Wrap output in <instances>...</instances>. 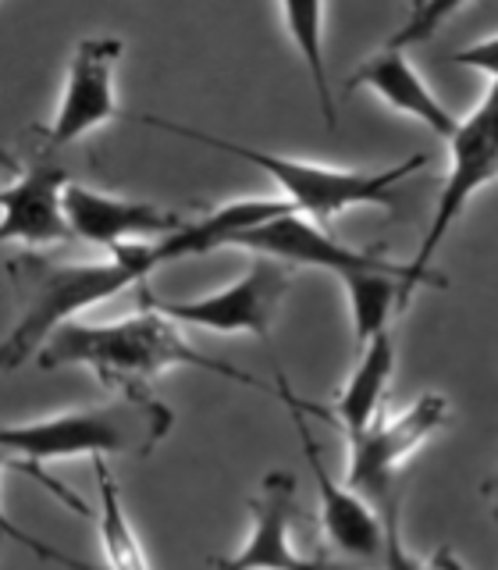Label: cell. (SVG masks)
<instances>
[{
	"label": "cell",
	"instance_id": "obj_1",
	"mask_svg": "<svg viewBox=\"0 0 498 570\" xmlns=\"http://www.w3.org/2000/svg\"><path fill=\"white\" fill-rule=\"evenodd\" d=\"M285 210H292L289 200H236L207 210L200 222H189L175 236L118 246L111 261L97 264H58L43 254L14 257L8 272L18 289V325L4 343V371L22 367L29 356L40 353L47 338L68 325L71 314L97 307L136 282H147L160 264L231 246L239 232L271 222Z\"/></svg>",
	"mask_w": 498,
	"mask_h": 570
},
{
	"label": "cell",
	"instance_id": "obj_8",
	"mask_svg": "<svg viewBox=\"0 0 498 570\" xmlns=\"http://www.w3.org/2000/svg\"><path fill=\"white\" fill-rule=\"evenodd\" d=\"M278 396L285 400L292 414V424L299 432V442H302V453H307V463L313 471V481H317V492H320V521H325V534L328 542L346 552L349 560H378L385 552V521L381 513L374 510L360 492H352L349 485H338V481L328 474L325 460H320V445L313 442L310 435V424H307V406H302L289 382H285V374L278 371Z\"/></svg>",
	"mask_w": 498,
	"mask_h": 570
},
{
	"label": "cell",
	"instance_id": "obj_21",
	"mask_svg": "<svg viewBox=\"0 0 498 570\" xmlns=\"http://www.w3.org/2000/svg\"><path fill=\"white\" fill-rule=\"evenodd\" d=\"M485 489H488V492H491V495H495V499H498V474H495V478H491V481H488V485H485Z\"/></svg>",
	"mask_w": 498,
	"mask_h": 570
},
{
	"label": "cell",
	"instance_id": "obj_14",
	"mask_svg": "<svg viewBox=\"0 0 498 570\" xmlns=\"http://www.w3.org/2000/svg\"><path fill=\"white\" fill-rule=\"evenodd\" d=\"M356 89L378 94L388 107H396V111L424 121L427 129L441 139H452L459 129L456 115L431 94V86L420 79V71L409 65L406 50H396L385 43L378 53H370V58L349 76L346 94H356Z\"/></svg>",
	"mask_w": 498,
	"mask_h": 570
},
{
	"label": "cell",
	"instance_id": "obj_18",
	"mask_svg": "<svg viewBox=\"0 0 498 570\" xmlns=\"http://www.w3.org/2000/svg\"><path fill=\"white\" fill-rule=\"evenodd\" d=\"M381 521H385V552H381L385 570H462V563L449 549H438L431 560H424L417 552L406 549L402 534H399V499L381 510Z\"/></svg>",
	"mask_w": 498,
	"mask_h": 570
},
{
	"label": "cell",
	"instance_id": "obj_19",
	"mask_svg": "<svg viewBox=\"0 0 498 570\" xmlns=\"http://www.w3.org/2000/svg\"><path fill=\"white\" fill-rule=\"evenodd\" d=\"M459 8H462L459 0H449V4H414V8H409V14H406L402 29L388 40V47L406 50V47H414V43H424L427 36H431L445 22V18L456 14Z\"/></svg>",
	"mask_w": 498,
	"mask_h": 570
},
{
	"label": "cell",
	"instance_id": "obj_20",
	"mask_svg": "<svg viewBox=\"0 0 498 570\" xmlns=\"http://www.w3.org/2000/svg\"><path fill=\"white\" fill-rule=\"evenodd\" d=\"M452 65H462V68H474V71H485L498 82V36L491 40H477L470 47H462L452 53Z\"/></svg>",
	"mask_w": 498,
	"mask_h": 570
},
{
	"label": "cell",
	"instance_id": "obj_15",
	"mask_svg": "<svg viewBox=\"0 0 498 570\" xmlns=\"http://www.w3.org/2000/svg\"><path fill=\"white\" fill-rule=\"evenodd\" d=\"M391 371H396V343H391L388 332H381L360 353V364H356L352 379L335 400V421L342 424L346 439L363 435L374 424L385 400V389L391 382Z\"/></svg>",
	"mask_w": 498,
	"mask_h": 570
},
{
	"label": "cell",
	"instance_id": "obj_7",
	"mask_svg": "<svg viewBox=\"0 0 498 570\" xmlns=\"http://www.w3.org/2000/svg\"><path fill=\"white\" fill-rule=\"evenodd\" d=\"M292 285V267L260 257L249 264V272L228 285L200 299H157L150 289H139V299L150 303L153 311H160L171 321L182 325H200L210 332H249L260 338H271V325L278 321L281 299L289 296Z\"/></svg>",
	"mask_w": 498,
	"mask_h": 570
},
{
	"label": "cell",
	"instance_id": "obj_16",
	"mask_svg": "<svg viewBox=\"0 0 498 570\" xmlns=\"http://www.w3.org/2000/svg\"><path fill=\"white\" fill-rule=\"evenodd\" d=\"M93 471L100 481V513H97V528H100V546L111 570H150L142 542L136 539V531L129 524V513L121 507V492L114 485L111 471H107V460H93Z\"/></svg>",
	"mask_w": 498,
	"mask_h": 570
},
{
	"label": "cell",
	"instance_id": "obj_4",
	"mask_svg": "<svg viewBox=\"0 0 498 570\" xmlns=\"http://www.w3.org/2000/svg\"><path fill=\"white\" fill-rule=\"evenodd\" d=\"M136 121L153 125V129H165V132H175V136H186V139H196V142H207V147H213V150H221L228 157H239V160H246V165L267 171L285 189V196H289L292 210L302 214V218L317 222L320 228H328L335 214H342L349 207L396 210V186L402 183V178H409L414 171L424 168L420 154L406 157V160H399V165H391L385 171L325 168V165H310V160H299V157H281V154L242 147V142L207 136L200 129H189V125L165 121V118H153V115H139Z\"/></svg>",
	"mask_w": 498,
	"mask_h": 570
},
{
	"label": "cell",
	"instance_id": "obj_2",
	"mask_svg": "<svg viewBox=\"0 0 498 570\" xmlns=\"http://www.w3.org/2000/svg\"><path fill=\"white\" fill-rule=\"evenodd\" d=\"M36 364L43 371L89 367L103 385L118 389L121 396L142 392V385L171 367H200L228 382L267 389L253 374L192 350L186 343V335L175 328V321L153 311L150 303H142V314L114 321V325H79V321H68V325L53 332L47 338V346L36 353Z\"/></svg>",
	"mask_w": 498,
	"mask_h": 570
},
{
	"label": "cell",
	"instance_id": "obj_9",
	"mask_svg": "<svg viewBox=\"0 0 498 570\" xmlns=\"http://www.w3.org/2000/svg\"><path fill=\"white\" fill-rule=\"evenodd\" d=\"M236 249H249L257 257H271L289 267H325L342 282L363 275V272H391L399 264H388L381 254H367V249L342 246L328 228L302 218L296 210H285L278 218L263 222L257 228H246L231 239Z\"/></svg>",
	"mask_w": 498,
	"mask_h": 570
},
{
	"label": "cell",
	"instance_id": "obj_6",
	"mask_svg": "<svg viewBox=\"0 0 498 570\" xmlns=\"http://www.w3.org/2000/svg\"><path fill=\"white\" fill-rule=\"evenodd\" d=\"M449 417V400L424 392L402 414H378L363 435L349 439V489L360 492L374 510L396 503V478L406 456L420 450Z\"/></svg>",
	"mask_w": 498,
	"mask_h": 570
},
{
	"label": "cell",
	"instance_id": "obj_12",
	"mask_svg": "<svg viewBox=\"0 0 498 570\" xmlns=\"http://www.w3.org/2000/svg\"><path fill=\"white\" fill-rule=\"evenodd\" d=\"M64 214L79 239L107 246L111 254L129 243H153L175 236V232L189 225L178 210L157 207L150 200H121V196H107L79 183H71L64 193Z\"/></svg>",
	"mask_w": 498,
	"mask_h": 570
},
{
	"label": "cell",
	"instance_id": "obj_17",
	"mask_svg": "<svg viewBox=\"0 0 498 570\" xmlns=\"http://www.w3.org/2000/svg\"><path fill=\"white\" fill-rule=\"evenodd\" d=\"M325 4H285L281 18L289 26L292 43L299 47V53L307 58L310 68V79H313V94L320 104V115H325L328 129H335V94H331V82H328V68H325Z\"/></svg>",
	"mask_w": 498,
	"mask_h": 570
},
{
	"label": "cell",
	"instance_id": "obj_11",
	"mask_svg": "<svg viewBox=\"0 0 498 570\" xmlns=\"http://www.w3.org/2000/svg\"><path fill=\"white\" fill-rule=\"evenodd\" d=\"M253 531L246 546L228 560H210L213 570H346L325 557H302L292 546L296 517V478L285 471L263 474L260 492L253 495Z\"/></svg>",
	"mask_w": 498,
	"mask_h": 570
},
{
	"label": "cell",
	"instance_id": "obj_10",
	"mask_svg": "<svg viewBox=\"0 0 498 570\" xmlns=\"http://www.w3.org/2000/svg\"><path fill=\"white\" fill-rule=\"evenodd\" d=\"M118 58H121V40H114V36H86L76 47L61 107L47 129L50 147H68V142L82 139L86 132L121 118L111 86Z\"/></svg>",
	"mask_w": 498,
	"mask_h": 570
},
{
	"label": "cell",
	"instance_id": "obj_5",
	"mask_svg": "<svg viewBox=\"0 0 498 570\" xmlns=\"http://www.w3.org/2000/svg\"><path fill=\"white\" fill-rule=\"evenodd\" d=\"M449 150H452V165L441 183L435 218L427 225L414 261L406 264L409 267V296H414L420 285H438V289H445V275L431 272V261L441 249L445 236L452 232V225L462 218L470 196L477 189L491 186L498 178V82L488 89V97L480 100L477 111L459 121L456 136L449 139Z\"/></svg>",
	"mask_w": 498,
	"mask_h": 570
},
{
	"label": "cell",
	"instance_id": "obj_3",
	"mask_svg": "<svg viewBox=\"0 0 498 570\" xmlns=\"http://www.w3.org/2000/svg\"><path fill=\"white\" fill-rule=\"evenodd\" d=\"M175 424L171 410L147 396L107 400L100 406L64 410L32 424H11L0 432L8 463H47L71 456H150Z\"/></svg>",
	"mask_w": 498,
	"mask_h": 570
},
{
	"label": "cell",
	"instance_id": "obj_13",
	"mask_svg": "<svg viewBox=\"0 0 498 570\" xmlns=\"http://www.w3.org/2000/svg\"><path fill=\"white\" fill-rule=\"evenodd\" d=\"M71 178L58 165H29L18 178L4 186V225H0V239L4 243H26V246H47L64 243L76 232L68 225L64 214V193Z\"/></svg>",
	"mask_w": 498,
	"mask_h": 570
}]
</instances>
